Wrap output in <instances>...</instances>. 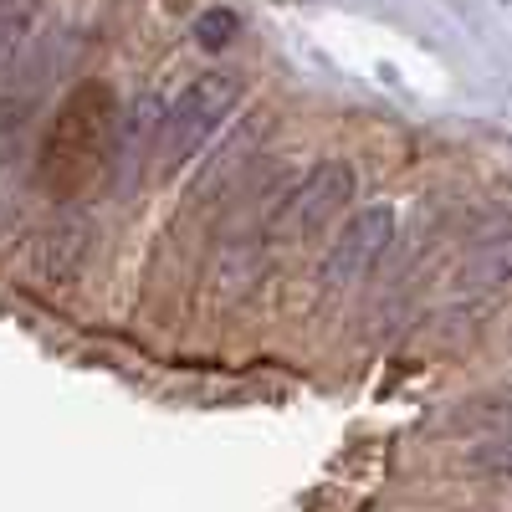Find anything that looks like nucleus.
I'll use <instances>...</instances> for the list:
<instances>
[{"mask_svg":"<svg viewBox=\"0 0 512 512\" xmlns=\"http://www.w3.org/2000/svg\"><path fill=\"white\" fill-rule=\"evenodd\" d=\"M349 205H354V164L328 159V164L308 169V175L297 180V190L282 200L277 231L282 236H318L338 216H349Z\"/></svg>","mask_w":512,"mask_h":512,"instance_id":"20e7f679","label":"nucleus"},{"mask_svg":"<svg viewBox=\"0 0 512 512\" xmlns=\"http://www.w3.org/2000/svg\"><path fill=\"white\" fill-rule=\"evenodd\" d=\"M241 98V82L231 72H205L195 77L190 88L164 108V118L154 123V139H149V175L169 180L210 144V134L221 128V118L236 108Z\"/></svg>","mask_w":512,"mask_h":512,"instance_id":"f03ea898","label":"nucleus"},{"mask_svg":"<svg viewBox=\"0 0 512 512\" xmlns=\"http://www.w3.org/2000/svg\"><path fill=\"white\" fill-rule=\"evenodd\" d=\"M118 134V98L103 77H82L72 82V93L52 113L47 134L36 149V190L47 200H77L98 185L108 169Z\"/></svg>","mask_w":512,"mask_h":512,"instance_id":"f257e3e1","label":"nucleus"},{"mask_svg":"<svg viewBox=\"0 0 512 512\" xmlns=\"http://www.w3.org/2000/svg\"><path fill=\"white\" fill-rule=\"evenodd\" d=\"M461 282L466 287H502V282H512V241L477 251L472 262H466V277Z\"/></svg>","mask_w":512,"mask_h":512,"instance_id":"39448f33","label":"nucleus"},{"mask_svg":"<svg viewBox=\"0 0 512 512\" xmlns=\"http://www.w3.org/2000/svg\"><path fill=\"white\" fill-rule=\"evenodd\" d=\"M195 41H200L205 52H226L231 41H236V11H226V6L205 11V16L195 21Z\"/></svg>","mask_w":512,"mask_h":512,"instance_id":"0eeeda50","label":"nucleus"},{"mask_svg":"<svg viewBox=\"0 0 512 512\" xmlns=\"http://www.w3.org/2000/svg\"><path fill=\"white\" fill-rule=\"evenodd\" d=\"M472 461H477V466H487V472H512V436H497V441H492V446H482Z\"/></svg>","mask_w":512,"mask_h":512,"instance_id":"6e6552de","label":"nucleus"},{"mask_svg":"<svg viewBox=\"0 0 512 512\" xmlns=\"http://www.w3.org/2000/svg\"><path fill=\"white\" fill-rule=\"evenodd\" d=\"M31 26V0H0V67H6Z\"/></svg>","mask_w":512,"mask_h":512,"instance_id":"423d86ee","label":"nucleus"},{"mask_svg":"<svg viewBox=\"0 0 512 512\" xmlns=\"http://www.w3.org/2000/svg\"><path fill=\"white\" fill-rule=\"evenodd\" d=\"M395 241V210L390 205H364L344 221V231L333 236L328 256H323V292H349L359 287L374 267L379 256L390 251Z\"/></svg>","mask_w":512,"mask_h":512,"instance_id":"7ed1b4c3","label":"nucleus"}]
</instances>
